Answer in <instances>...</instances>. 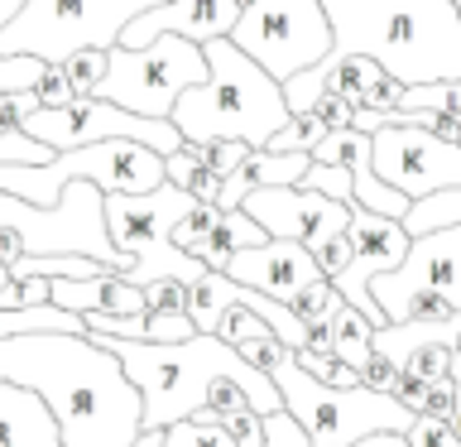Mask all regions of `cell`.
<instances>
[{
	"label": "cell",
	"mask_w": 461,
	"mask_h": 447,
	"mask_svg": "<svg viewBox=\"0 0 461 447\" xmlns=\"http://www.w3.org/2000/svg\"><path fill=\"white\" fill-rule=\"evenodd\" d=\"M101 202H106L111 241L130 255V265L121 269L130 284H140V288L154 284V279L193 284L207 274V260L178 251V241H173V226L202 202V197L187 193V187L164 178L158 187H149V193H101Z\"/></svg>",
	"instance_id": "obj_6"
},
{
	"label": "cell",
	"mask_w": 461,
	"mask_h": 447,
	"mask_svg": "<svg viewBox=\"0 0 461 447\" xmlns=\"http://www.w3.org/2000/svg\"><path fill=\"white\" fill-rule=\"evenodd\" d=\"M409 447H461V433L456 424H447V418H432V414H413L409 424Z\"/></svg>",
	"instance_id": "obj_33"
},
{
	"label": "cell",
	"mask_w": 461,
	"mask_h": 447,
	"mask_svg": "<svg viewBox=\"0 0 461 447\" xmlns=\"http://www.w3.org/2000/svg\"><path fill=\"white\" fill-rule=\"evenodd\" d=\"M259 241H269V231L259 226L250 212L245 207H221L212 231H207V241L197 245V260H207V269H226L230 255L245 251V245H259Z\"/></svg>",
	"instance_id": "obj_20"
},
{
	"label": "cell",
	"mask_w": 461,
	"mask_h": 447,
	"mask_svg": "<svg viewBox=\"0 0 461 447\" xmlns=\"http://www.w3.org/2000/svg\"><path fill=\"white\" fill-rule=\"evenodd\" d=\"M327 317H331V351H337L341 360H351V366L360 370L370 360V351H375V323L356 308V303H346L341 294L331 298Z\"/></svg>",
	"instance_id": "obj_21"
},
{
	"label": "cell",
	"mask_w": 461,
	"mask_h": 447,
	"mask_svg": "<svg viewBox=\"0 0 461 447\" xmlns=\"http://www.w3.org/2000/svg\"><path fill=\"white\" fill-rule=\"evenodd\" d=\"M193 150L207 159V164L221 173V178H230L240 164H245V154H250V144L245 140H202V144H193Z\"/></svg>",
	"instance_id": "obj_36"
},
{
	"label": "cell",
	"mask_w": 461,
	"mask_h": 447,
	"mask_svg": "<svg viewBox=\"0 0 461 447\" xmlns=\"http://www.w3.org/2000/svg\"><path fill=\"white\" fill-rule=\"evenodd\" d=\"M24 0H0V29L10 24V14L20 10ZM43 78V58L34 53H0V92H29Z\"/></svg>",
	"instance_id": "obj_24"
},
{
	"label": "cell",
	"mask_w": 461,
	"mask_h": 447,
	"mask_svg": "<svg viewBox=\"0 0 461 447\" xmlns=\"http://www.w3.org/2000/svg\"><path fill=\"white\" fill-rule=\"evenodd\" d=\"M29 111H39V92H0V125H20Z\"/></svg>",
	"instance_id": "obj_44"
},
{
	"label": "cell",
	"mask_w": 461,
	"mask_h": 447,
	"mask_svg": "<svg viewBox=\"0 0 461 447\" xmlns=\"http://www.w3.org/2000/svg\"><path fill=\"white\" fill-rule=\"evenodd\" d=\"M144 303H149V308H187V284L154 279V284H144Z\"/></svg>",
	"instance_id": "obj_42"
},
{
	"label": "cell",
	"mask_w": 461,
	"mask_h": 447,
	"mask_svg": "<svg viewBox=\"0 0 461 447\" xmlns=\"http://www.w3.org/2000/svg\"><path fill=\"white\" fill-rule=\"evenodd\" d=\"M452 380H456V433H461V346H456V356H452Z\"/></svg>",
	"instance_id": "obj_47"
},
{
	"label": "cell",
	"mask_w": 461,
	"mask_h": 447,
	"mask_svg": "<svg viewBox=\"0 0 461 447\" xmlns=\"http://www.w3.org/2000/svg\"><path fill=\"white\" fill-rule=\"evenodd\" d=\"M274 385L284 395V409L298 418V428L308 433L312 447H351L366 433H409L413 409L399 395L360 385H327L312 370L298 366L294 351H284L269 366Z\"/></svg>",
	"instance_id": "obj_5"
},
{
	"label": "cell",
	"mask_w": 461,
	"mask_h": 447,
	"mask_svg": "<svg viewBox=\"0 0 461 447\" xmlns=\"http://www.w3.org/2000/svg\"><path fill=\"white\" fill-rule=\"evenodd\" d=\"M49 298L58 308H72V313H140V308H149L144 288L130 284L121 269H101V274H86V279L53 274Z\"/></svg>",
	"instance_id": "obj_19"
},
{
	"label": "cell",
	"mask_w": 461,
	"mask_h": 447,
	"mask_svg": "<svg viewBox=\"0 0 461 447\" xmlns=\"http://www.w3.org/2000/svg\"><path fill=\"white\" fill-rule=\"evenodd\" d=\"M351 260H346V269L337 274V294L346 303H356L360 313L370 317L375 327L384 323V308L375 303L370 294V284H375V274H384V269H394L403 255H409V231H403L399 216H384V212H370V207H360V202H351Z\"/></svg>",
	"instance_id": "obj_14"
},
{
	"label": "cell",
	"mask_w": 461,
	"mask_h": 447,
	"mask_svg": "<svg viewBox=\"0 0 461 447\" xmlns=\"http://www.w3.org/2000/svg\"><path fill=\"white\" fill-rule=\"evenodd\" d=\"M399 106H432V111H452L461 115V78H438V82H418V87H403V101Z\"/></svg>",
	"instance_id": "obj_25"
},
{
	"label": "cell",
	"mask_w": 461,
	"mask_h": 447,
	"mask_svg": "<svg viewBox=\"0 0 461 447\" xmlns=\"http://www.w3.org/2000/svg\"><path fill=\"white\" fill-rule=\"evenodd\" d=\"M202 53H207V78L173 101V125L183 130V144L245 140L250 150H265L274 130L294 115L284 101V82L236 49L230 34L207 39Z\"/></svg>",
	"instance_id": "obj_4"
},
{
	"label": "cell",
	"mask_w": 461,
	"mask_h": 447,
	"mask_svg": "<svg viewBox=\"0 0 461 447\" xmlns=\"http://www.w3.org/2000/svg\"><path fill=\"white\" fill-rule=\"evenodd\" d=\"M303 323H308V342H303V346H312V351H331V317L317 313V317H303Z\"/></svg>",
	"instance_id": "obj_45"
},
{
	"label": "cell",
	"mask_w": 461,
	"mask_h": 447,
	"mask_svg": "<svg viewBox=\"0 0 461 447\" xmlns=\"http://www.w3.org/2000/svg\"><path fill=\"white\" fill-rule=\"evenodd\" d=\"M164 164H168V183H178V187H187V193H193V197H202V202H216V197H221V173H216L212 164H207V159H202L197 150H193V144H183V150H173L168 159H164Z\"/></svg>",
	"instance_id": "obj_22"
},
{
	"label": "cell",
	"mask_w": 461,
	"mask_h": 447,
	"mask_svg": "<svg viewBox=\"0 0 461 447\" xmlns=\"http://www.w3.org/2000/svg\"><path fill=\"white\" fill-rule=\"evenodd\" d=\"M226 274H230V279H240V284H250V288H259V294L288 303L298 288H308L312 279H322V265H317V255L303 241L269 236V241L245 245V251L230 255Z\"/></svg>",
	"instance_id": "obj_16"
},
{
	"label": "cell",
	"mask_w": 461,
	"mask_h": 447,
	"mask_svg": "<svg viewBox=\"0 0 461 447\" xmlns=\"http://www.w3.org/2000/svg\"><path fill=\"white\" fill-rule=\"evenodd\" d=\"M356 106H360V101L341 96V92H322V96L312 101V111L322 115V125H327V130H341V125H351V121H356Z\"/></svg>",
	"instance_id": "obj_39"
},
{
	"label": "cell",
	"mask_w": 461,
	"mask_h": 447,
	"mask_svg": "<svg viewBox=\"0 0 461 447\" xmlns=\"http://www.w3.org/2000/svg\"><path fill=\"white\" fill-rule=\"evenodd\" d=\"M216 337H226L230 346H240L250 337H274V327L250 308V303H230V308L221 313V323H216Z\"/></svg>",
	"instance_id": "obj_29"
},
{
	"label": "cell",
	"mask_w": 461,
	"mask_h": 447,
	"mask_svg": "<svg viewBox=\"0 0 461 447\" xmlns=\"http://www.w3.org/2000/svg\"><path fill=\"white\" fill-rule=\"evenodd\" d=\"M164 447H236L230 428L221 424H197V418H178L164 428Z\"/></svg>",
	"instance_id": "obj_26"
},
{
	"label": "cell",
	"mask_w": 461,
	"mask_h": 447,
	"mask_svg": "<svg viewBox=\"0 0 461 447\" xmlns=\"http://www.w3.org/2000/svg\"><path fill=\"white\" fill-rule=\"evenodd\" d=\"M96 342H106L121 356L125 375L135 380L144 399V428H168L178 418H193L207 404L216 380H236L255 395L259 414H279L284 395L274 385L269 370L250 366L236 346L216 332H193L183 342H135V337H106L92 332Z\"/></svg>",
	"instance_id": "obj_2"
},
{
	"label": "cell",
	"mask_w": 461,
	"mask_h": 447,
	"mask_svg": "<svg viewBox=\"0 0 461 447\" xmlns=\"http://www.w3.org/2000/svg\"><path fill=\"white\" fill-rule=\"evenodd\" d=\"M212 409V404H207ZM216 424L230 428V438H236V447H265V414L259 409H212Z\"/></svg>",
	"instance_id": "obj_32"
},
{
	"label": "cell",
	"mask_w": 461,
	"mask_h": 447,
	"mask_svg": "<svg viewBox=\"0 0 461 447\" xmlns=\"http://www.w3.org/2000/svg\"><path fill=\"white\" fill-rule=\"evenodd\" d=\"M207 78V53H202L197 39L183 34H158L144 49H125L115 43L111 49V68L92 96H106L125 111L140 115H173V101H178L187 87H197Z\"/></svg>",
	"instance_id": "obj_9"
},
{
	"label": "cell",
	"mask_w": 461,
	"mask_h": 447,
	"mask_svg": "<svg viewBox=\"0 0 461 447\" xmlns=\"http://www.w3.org/2000/svg\"><path fill=\"white\" fill-rule=\"evenodd\" d=\"M130 447H164V428H144Z\"/></svg>",
	"instance_id": "obj_48"
},
{
	"label": "cell",
	"mask_w": 461,
	"mask_h": 447,
	"mask_svg": "<svg viewBox=\"0 0 461 447\" xmlns=\"http://www.w3.org/2000/svg\"><path fill=\"white\" fill-rule=\"evenodd\" d=\"M63 68H68L72 87H77V96H92L101 87V78H106V68H111V49H77V53L63 58Z\"/></svg>",
	"instance_id": "obj_27"
},
{
	"label": "cell",
	"mask_w": 461,
	"mask_h": 447,
	"mask_svg": "<svg viewBox=\"0 0 461 447\" xmlns=\"http://www.w3.org/2000/svg\"><path fill=\"white\" fill-rule=\"evenodd\" d=\"M322 135H327L322 115H317V111H303V115H288V125L274 130L265 150H312Z\"/></svg>",
	"instance_id": "obj_28"
},
{
	"label": "cell",
	"mask_w": 461,
	"mask_h": 447,
	"mask_svg": "<svg viewBox=\"0 0 461 447\" xmlns=\"http://www.w3.org/2000/svg\"><path fill=\"white\" fill-rule=\"evenodd\" d=\"M10 279V265H5V260H0V284H5Z\"/></svg>",
	"instance_id": "obj_49"
},
{
	"label": "cell",
	"mask_w": 461,
	"mask_h": 447,
	"mask_svg": "<svg viewBox=\"0 0 461 447\" xmlns=\"http://www.w3.org/2000/svg\"><path fill=\"white\" fill-rule=\"evenodd\" d=\"M236 20H240V0H164V5L135 14L121 29V43L125 49H144L158 34H183V39L207 43V39L230 34Z\"/></svg>",
	"instance_id": "obj_17"
},
{
	"label": "cell",
	"mask_w": 461,
	"mask_h": 447,
	"mask_svg": "<svg viewBox=\"0 0 461 447\" xmlns=\"http://www.w3.org/2000/svg\"><path fill=\"white\" fill-rule=\"evenodd\" d=\"M230 43L250 53L269 78L288 82L331 53V20L322 0H245Z\"/></svg>",
	"instance_id": "obj_10"
},
{
	"label": "cell",
	"mask_w": 461,
	"mask_h": 447,
	"mask_svg": "<svg viewBox=\"0 0 461 447\" xmlns=\"http://www.w3.org/2000/svg\"><path fill=\"white\" fill-rule=\"evenodd\" d=\"M20 255H24V236H20V231H10V226H0V260L14 265Z\"/></svg>",
	"instance_id": "obj_46"
},
{
	"label": "cell",
	"mask_w": 461,
	"mask_h": 447,
	"mask_svg": "<svg viewBox=\"0 0 461 447\" xmlns=\"http://www.w3.org/2000/svg\"><path fill=\"white\" fill-rule=\"evenodd\" d=\"M399 375H403V366H399V360H389L384 351H370V360L360 366V380H366L370 389H384V395H394Z\"/></svg>",
	"instance_id": "obj_38"
},
{
	"label": "cell",
	"mask_w": 461,
	"mask_h": 447,
	"mask_svg": "<svg viewBox=\"0 0 461 447\" xmlns=\"http://www.w3.org/2000/svg\"><path fill=\"white\" fill-rule=\"evenodd\" d=\"M298 187H312V193H327V197H337V202H351V169L337 164V159H312Z\"/></svg>",
	"instance_id": "obj_30"
},
{
	"label": "cell",
	"mask_w": 461,
	"mask_h": 447,
	"mask_svg": "<svg viewBox=\"0 0 461 447\" xmlns=\"http://www.w3.org/2000/svg\"><path fill=\"white\" fill-rule=\"evenodd\" d=\"M0 380L39 389L63 447H130L144 433V399L121 356L92 332L0 337Z\"/></svg>",
	"instance_id": "obj_1"
},
{
	"label": "cell",
	"mask_w": 461,
	"mask_h": 447,
	"mask_svg": "<svg viewBox=\"0 0 461 447\" xmlns=\"http://www.w3.org/2000/svg\"><path fill=\"white\" fill-rule=\"evenodd\" d=\"M331 49L370 53L403 87L461 78L456 0H322Z\"/></svg>",
	"instance_id": "obj_3"
},
{
	"label": "cell",
	"mask_w": 461,
	"mask_h": 447,
	"mask_svg": "<svg viewBox=\"0 0 461 447\" xmlns=\"http://www.w3.org/2000/svg\"><path fill=\"white\" fill-rule=\"evenodd\" d=\"M399 101H403V82L389 78V72H380V78L360 92V106H370V111H394Z\"/></svg>",
	"instance_id": "obj_41"
},
{
	"label": "cell",
	"mask_w": 461,
	"mask_h": 447,
	"mask_svg": "<svg viewBox=\"0 0 461 447\" xmlns=\"http://www.w3.org/2000/svg\"><path fill=\"white\" fill-rule=\"evenodd\" d=\"M375 173L403 197H428L461 183V144L432 135L428 125H380L370 135Z\"/></svg>",
	"instance_id": "obj_13"
},
{
	"label": "cell",
	"mask_w": 461,
	"mask_h": 447,
	"mask_svg": "<svg viewBox=\"0 0 461 447\" xmlns=\"http://www.w3.org/2000/svg\"><path fill=\"white\" fill-rule=\"evenodd\" d=\"M168 154L140 140H96L77 150H58L49 164H0V187L29 202H58L72 178H92L101 193H149L168 178Z\"/></svg>",
	"instance_id": "obj_7"
},
{
	"label": "cell",
	"mask_w": 461,
	"mask_h": 447,
	"mask_svg": "<svg viewBox=\"0 0 461 447\" xmlns=\"http://www.w3.org/2000/svg\"><path fill=\"white\" fill-rule=\"evenodd\" d=\"M240 207L255 216L269 236L284 241H303L308 251H317L327 236L351 226V202H337L327 193H312V187L298 183H269V187H250L240 197Z\"/></svg>",
	"instance_id": "obj_15"
},
{
	"label": "cell",
	"mask_w": 461,
	"mask_h": 447,
	"mask_svg": "<svg viewBox=\"0 0 461 447\" xmlns=\"http://www.w3.org/2000/svg\"><path fill=\"white\" fill-rule=\"evenodd\" d=\"M236 351H240L245 360H250V366H259V370H269L274 360H279V356L288 351V346H284L279 337H250V342H240Z\"/></svg>",
	"instance_id": "obj_43"
},
{
	"label": "cell",
	"mask_w": 461,
	"mask_h": 447,
	"mask_svg": "<svg viewBox=\"0 0 461 447\" xmlns=\"http://www.w3.org/2000/svg\"><path fill=\"white\" fill-rule=\"evenodd\" d=\"M164 0H24L0 29V53H34L63 63L77 49H115L135 14Z\"/></svg>",
	"instance_id": "obj_8"
},
{
	"label": "cell",
	"mask_w": 461,
	"mask_h": 447,
	"mask_svg": "<svg viewBox=\"0 0 461 447\" xmlns=\"http://www.w3.org/2000/svg\"><path fill=\"white\" fill-rule=\"evenodd\" d=\"M265 447H312L308 442V433L298 428V418L279 409V414H265ZM351 447H409V438L403 433H366L360 442Z\"/></svg>",
	"instance_id": "obj_23"
},
{
	"label": "cell",
	"mask_w": 461,
	"mask_h": 447,
	"mask_svg": "<svg viewBox=\"0 0 461 447\" xmlns=\"http://www.w3.org/2000/svg\"><path fill=\"white\" fill-rule=\"evenodd\" d=\"M312 255H317V265H322L327 279H337V274L346 269V260H351V231H337V236H327Z\"/></svg>",
	"instance_id": "obj_40"
},
{
	"label": "cell",
	"mask_w": 461,
	"mask_h": 447,
	"mask_svg": "<svg viewBox=\"0 0 461 447\" xmlns=\"http://www.w3.org/2000/svg\"><path fill=\"white\" fill-rule=\"evenodd\" d=\"M452 356H456V346L432 342V346H423V351H413L403 360V370L418 375V380H442V375H452Z\"/></svg>",
	"instance_id": "obj_35"
},
{
	"label": "cell",
	"mask_w": 461,
	"mask_h": 447,
	"mask_svg": "<svg viewBox=\"0 0 461 447\" xmlns=\"http://www.w3.org/2000/svg\"><path fill=\"white\" fill-rule=\"evenodd\" d=\"M34 92H39V106H68V101H77V87H72L63 63H43V78Z\"/></svg>",
	"instance_id": "obj_37"
},
{
	"label": "cell",
	"mask_w": 461,
	"mask_h": 447,
	"mask_svg": "<svg viewBox=\"0 0 461 447\" xmlns=\"http://www.w3.org/2000/svg\"><path fill=\"white\" fill-rule=\"evenodd\" d=\"M20 130L29 140L49 144V150H77V144H96V140H140L154 144L158 154L183 150V130L173 125V115H140L125 111L106 96H77L68 106H39L29 111Z\"/></svg>",
	"instance_id": "obj_11"
},
{
	"label": "cell",
	"mask_w": 461,
	"mask_h": 447,
	"mask_svg": "<svg viewBox=\"0 0 461 447\" xmlns=\"http://www.w3.org/2000/svg\"><path fill=\"white\" fill-rule=\"evenodd\" d=\"M0 130H14V125H0Z\"/></svg>",
	"instance_id": "obj_50"
},
{
	"label": "cell",
	"mask_w": 461,
	"mask_h": 447,
	"mask_svg": "<svg viewBox=\"0 0 461 447\" xmlns=\"http://www.w3.org/2000/svg\"><path fill=\"white\" fill-rule=\"evenodd\" d=\"M0 447H63L58 418L39 389L0 380Z\"/></svg>",
	"instance_id": "obj_18"
},
{
	"label": "cell",
	"mask_w": 461,
	"mask_h": 447,
	"mask_svg": "<svg viewBox=\"0 0 461 447\" xmlns=\"http://www.w3.org/2000/svg\"><path fill=\"white\" fill-rule=\"evenodd\" d=\"M456 10H461V0H456Z\"/></svg>",
	"instance_id": "obj_51"
},
{
	"label": "cell",
	"mask_w": 461,
	"mask_h": 447,
	"mask_svg": "<svg viewBox=\"0 0 461 447\" xmlns=\"http://www.w3.org/2000/svg\"><path fill=\"white\" fill-rule=\"evenodd\" d=\"M49 288H53V279H43V274H10V279L0 284V308H34V303H49Z\"/></svg>",
	"instance_id": "obj_31"
},
{
	"label": "cell",
	"mask_w": 461,
	"mask_h": 447,
	"mask_svg": "<svg viewBox=\"0 0 461 447\" xmlns=\"http://www.w3.org/2000/svg\"><path fill=\"white\" fill-rule=\"evenodd\" d=\"M370 294L384 308V323H399L418 294H438L452 308H461V222L413 236L409 255L394 269L375 274Z\"/></svg>",
	"instance_id": "obj_12"
},
{
	"label": "cell",
	"mask_w": 461,
	"mask_h": 447,
	"mask_svg": "<svg viewBox=\"0 0 461 447\" xmlns=\"http://www.w3.org/2000/svg\"><path fill=\"white\" fill-rule=\"evenodd\" d=\"M53 150L39 140H29L20 125L14 130H0V164H49Z\"/></svg>",
	"instance_id": "obj_34"
}]
</instances>
